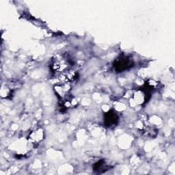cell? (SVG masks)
I'll use <instances>...</instances> for the list:
<instances>
[{
    "instance_id": "6da1fadb",
    "label": "cell",
    "mask_w": 175,
    "mask_h": 175,
    "mask_svg": "<svg viewBox=\"0 0 175 175\" xmlns=\"http://www.w3.org/2000/svg\"><path fill=\"white\" fill-rule=\"evenodd\" d=\"M131 66L130 61L128 60L127 58H123L120 60L117 61V64H116V68H118L119 70H125L127 68Z\"/></svg>"
},
{
    "instance_id": "7a4b0ae2",
    "label": "cell",
    "mask_w": 175,
    "mask_h": 175,
    "mask_svg": "<svg viewBox=\"0 0 175 175\" xmlns=\"http://www.w3.org/2000/svg\"><path fill=\"white\" fill-rule=\"evenodd\" d=\"M117 119H116V115L115 114H110V113L108 114L107 117H106V122H107L108 125H112V124H115L116 121Z\"/></svg>"
}]
</instances>
